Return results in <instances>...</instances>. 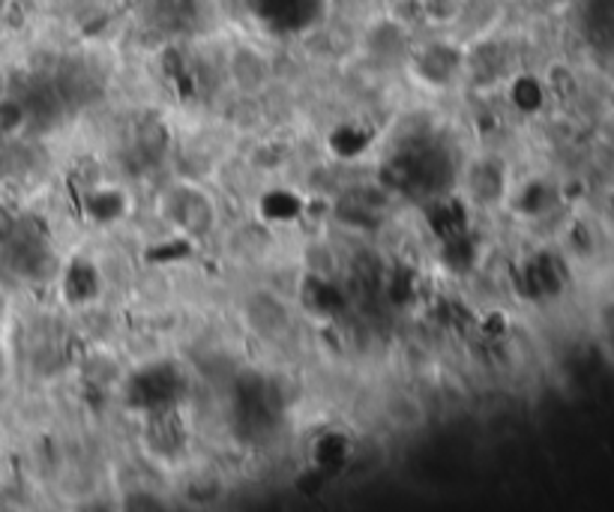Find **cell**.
<instances>
[{"instance_id":"obj_6","label":"cell","mask_w":614,"mask_h":512,"mask_svg":"<svg viewBox=\"0 0 614 512\" xmlns=\"http://www.w3.org/2000/svg\"><path fill=\"white\" fill-rule=\"evenodd\" d=\"M387 417L393 419L395 426H402V429H417L420 422L426 419V410H423L417 398L395 393V396L387 398Z\"/></svg>"},{"instance_id":"obj_5","label":"cell","mask_w":614,"mask_h":512,"mask_svg":"<svg viewBox=\"0 0 614 512\" xmlns=\"http://www.w3.org/2000/svg\"><path fill=\"white\" fill-rule=\"evenodd\" d=\"M351 455V441L345 434H339V431H327L318 438L315 443V465L324 467V471H333L339 467L342 462H349Z\"/></svg>"},{"instance_id":"obj_1","label":"cell","mask_w":614,"mask_h":512,"mask_svg":"<svg viewBox=\"0 0 614 512\" xmlns=\"http://www.w3.org/2000/svg\"><path fill=\"white\" fill-rule=\"evenodd\" d=\"M258 213H261V219L273 222V225H291L306 213V199L297 195L294 189H267L258 201Z\"/></svg>"},{"instance_id":"obj_3","label":"cell","mask_w":614,"mask_h":512,"mask_svg":"<svg viewBox=\"0 0 614 512\" xmlns=\"http://www.w3.org/2000/svg\"><path fill=\"white\" fill-rule=\"evenodd\" d=\"M369 129H363L359 123H339L330 135H327V147L336 159H359L363 153L371 147Z\"/></svg>"},{"instance_id":"obj_4","label":"cell","mask_w":614,"mask_h":512,"mask_svg":"<svg viewBox=\"0 0 614 512\" xmlns=\"http://www.w3.org/2000/svg\"><path fill=\"white\" fill-rule=\"evenodd\" d=\"M84 207L93 222H115L127 213V199L117 187H93L87 192Z\"/></svg>"},{"instance_id":"obj_7","label":"cell","mask_w":614,"mask_h":512,"mask_svg":"<svg viewBox=\"0 0 614 512\" xmlns=\"http://www.w3.org/2000/svg\"><path fill=\"white\" fill-rule=\"evenodd\" d=\"M22 120H24L22 105L3 99V103H0V139H10L12 132L22 127Z\"/></svg>"},{"instance_id":"obj_2","label":"cell","mask_w":614,"mask_h":512,"mask_svg":"<svg viewBox=\"0 0 614 512\" xmlns=\"http://www.w3.org/2000/svg\"><path fill=\"white\" fill-rule=\"evenodd\" d=\"M63 297H70L75 306L91 303L99 294V273L87 258H75L70 267L63 270Z\"/></svg>"}]
</instances>
